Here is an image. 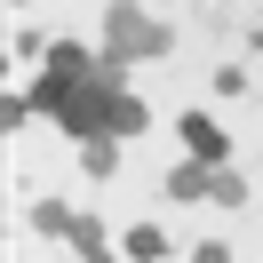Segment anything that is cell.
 <instances>
[{"instance_id":"obj_1","label":"cell","mask_w":263,"mask_h":263,"mask_svg":"<svg viewBox=\"0 0 263 263\" xmlns=\"http://www.w3.org/2000/svg\"><path fill=\"white\" fill-rule=\"evenodd\" d=\"M183 136H192V152H199V160H215V152H223V136H215L208 120H183Z\"/></svg>"}]
</instances>
